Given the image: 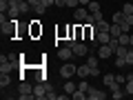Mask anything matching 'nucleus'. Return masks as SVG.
Here are the masks:
<instances>
[{
  "label": "nucleus",
  "mask_w": 133,
  "mask_h": 100,
  "mask_svg": "<svg viewBox=\"0 0 133 100\" xmlns=\"http://www.w3.org/2000/svg\"><path fill=\"white\" fill-rule=\"evenodd\" d=\"M20 58V56H18ZM18 58H9V56H2V62H0V73H9L16 65H18Z\"/></svg>",
  "instance_id": "obj_1"
},
{
  "label": "nucleus",
  "mask_w": 133,
  "mask_h": 100,
  "mask_svg": "<svg viewBox=\"0 0 133 100\" xmlns=\"http://www.w3.org/2000/svg\"><path fill=\"white\" fill-rule=\"evenodd\" d=\"M60 76L64 78V80H69L71 76H78V67L71 65V62H64V65L60 67Z\"/></svg>",
  "instance_id": "obj_2"
},
{
  "label": "nucleus",
  "mask_w": 133,
  "mask_h": 100,
  "mask_svg": "<svg viewBox=\"0 0 133 100\" xmlns=\"http://www.w3.org/2000/svg\"><path fill=\"white\" fill-rule=\"evenodd\" d=\"M22 14L20 11V0H9V9H7V16L9 18H18Z\"/></svg>",
  "instance_id": "obj_3"
},
{
  "label": "nucleus",
  "mask_w": 133,
  "mask_h": 100,
  "mask_svg": "<svg viewBox=\"0 0 133 100\" xmlns=\"http://www.w3.org/2000/svg\"><path fill=\"white\" fill-rule=\"evenodd\" d=\"M87 98L89 100H104L107 93L102 89H95V87H89V91H87Z\"/></svg>",
  "instance_id": "obj_4"
},
{
  "label": "nucleus",
  "mask_w": 133,
  "mask_h": 100,
  "mask_svg": "<svg viewBox=\"0 0 133 100\" xmlns=\"http://www.w3.org/2000/svg\"><path fill=\"white\" fill-rule=\"evenodd\" d=\"M33 96H36V100H44L47 98V85L44 82H38V85L33 87Z\"/></svg>",
  "instance_id": "obj_5"
},
{
  "label": "nucleus",
  "mask_w": 133,
  "mask_h": 100,
  "mask_svg": "<svg viewBox=\"0 0 133 100\" xmlns=\"http://www.w3.org/2000/svg\"><path fill=\"white\" fill-rule=\"evenodd\" d=\"M113 53H115V49L111 45H100L98 47V58H111Z\"/></svg>",
  "instance_id": "obj_6"
},
{
  "label": "nucleus",
  "mask_w": 133,
  "mask_h": 100,
  "mask_svg": "<svg viewBox=\"0 0 133 100\" xmlns=\"http://www.w3.org/2000/svg\"><path fill=\"white\" fill-rule=\"evenodd\" d=\"M89 14H91V11L87 9V7H76V14H73V16H76V20H80V22H84V20L89 18Z\"/></svg>",
  "instance_id": "obj_7"
},
{
  "label": "nucleus",
  "mask_w": 133,
  "mask_h": 100,
  "mask_svg": "<svg viewBox=\"0 0 133 100\" xmlns=\"http://www.w3.org/2000/svg\"><path fill=\"white\" fill-rule=\"evenodd\" d=\"M71 49H73V53H76V56H87V53H89V47H87V45H82V42H76Z\"/></svg>",
  "instance_id": "obj_8"
},
{
  "label": "nucleus",
  "mask_w": 133,
  "mask_h": 100,
  "mask_svg": "<svg viewBox=\"0 0 133 100\" xmlns=\"http://www.w3.org/2000/svg\"><path fill=\"white\" fill-rule=\"evenodd\" d=\"M76 53H73L71 47H62L60 51H58V58H62V60H69V58H73Z\"/></svg>",
  "instance_id": "obj_9"
},
{
  "label": "nucleus",
  "mask_w": 133,
  "mask_h": 100,
  "mask_svg": "<svg viewBox=\"0 0 133 100\" xmlns=\"http://www.w3.org/2000/svg\"><path fill=\"white\" fill-rule=\"evenodd\" d=\"M109 33L113 36V38H120V36H122L124 31H122V27H120L118 22H111V31H109Z\"/></svg>",
  "instance_id": "obj_10"
},
{
  "label": "nucleus",
  "mask_w": 133,
  "mask_h": 100,
  "mask_svg": "<svg viewBox=\"0 0 133 100\" xmlns=\"http://www.w3.org/2000/svg\"><path fill=\"white\" fill-rule=\"evenodd\" d=\"M78 76H80V78H89V76H91V67H89V65L78 67Z\"/></svg>",
  "instance_id": "obj_11"
},
{
  "label": "nucleus",
  "mask_w": 133,
  "mask_h": 100,
  "mask_svg": "<svg viewBox=\"0 0 133 100\" xmlns=\"http://www.w3.org/2000/svg\"><path fill=\"white\" fill-rule=\"evenodd\" d=\"M11 85V78H9V73H0V87L5 89V87H9Z\"/></svg>",
  "instance_id": "obj_12"
},
{
  "label": "nucleus",
  "mask_w": 133,
  "mask_h": 100,
  "mask_svg": "<svg viewBox=\"0 0 133 100\" xmlns=\"http://www.w3.org/2000/svg\"><path fill=\"white\" fill-rule=\"evenodd\" d=\"M71 98H73V100H84V98H87V91H82V89H76V91L71 93Z\"/></svg>",
  "instance_id": "obj_13"
},
{
  "label": "nucleus",
  "mask_w": 133,
  "mask_h": 100,
  "mask_svg": "<svg viewBox=\"0 0 133 100\" xmlns=\"http://www.w3.org/2000/svg\"><path fill=\"white\" fill-rule=\"evenodd\" d=\"M76 89H78V87H76V82H71V80H66V82H64V91H66L69 96H71Z\"/></svg>",
  "instance_id": "obj_14"
},
{
  "label": "nucleus",
  "mask_w": 133,
  "mask_h": 100,
  "mask_svg": "<svg viewBox=\"0 0 133 100\" xmlns=\"http://www.w3.org/2000/svg\"><path fill=\"white\" fill-rule=\"evenodd\" d=\"M98 24V31H111V24L107 22V20H100V22H95Z\"/></svg>",
  "instance_id": "obj_15"
},
{
  "label": "nucleus",
  "mask_w": 133,
  "mask_h": 100,
  "mask_svg": "<svg viewBox=\"0 0 133 100\" xmlns=\"http://www.w3.org/2000/svg\"><path fill=\"white\" fill-rule=\"evenodd\" d=\"M44 11H47V7H44L42 2H40V5H33V14H36V16H42Z\"/></svg>",
  "instance_id": "obj_16"
},
{
  "label": "nucleus",
  "mask_w": 133,
  "mask_h": 100,
  "mask_svg": "<svg viewBox=\"0 0 133 100\" xmlns=\"http://www.w3.org/2000/svg\"><path fill=\"white\" fill-rule=\"evenodd\" d=\"M124 91H127L129 96H133V78H129V80L124 82Z\"/></svg>",
  "instance_id": "obj_17"
},
{
  "label": "nucleus",
  "mask_w": 133,
  "mask_h": 100,
  "mask_svg": "<svg viewBox=\"0 0 133 100\" xmlns=\"http://www.w3.org/2000/svg\"><path fill=\"white\" fill-rule=\"evenodd\" d=\"M87 65H89V67H91V69H95V67H98V58H95V56H93V53H91V56H89V58H87Z\"/></svg>",
  "instance_id": "obj_18"
},
{
  "label": "nucleus",
  "mask_w": 133,
  "mask_h": 100,
  "mask_svg": "<svg viewBox=\"0 0 133 100\" xmlns=\"http://www.w3.org/2000/svg\"><path fill=\"white\" fill-rule=\"evenodd\" d=\"M87 9H89L91 14H93V11H100V2H95V0H91L89 5H87Z\"/></svg>",
  "instance_id": "obj_19"
},
{
  "label": "nucleus",
  "mask_w": 133,
  "mask_h": 100,
  "mask_svg": "<svg viewBox=\"0 0 133 100\" xmlns=\"http://www.w3.org/2000/svg\"><path fill=\"white\" fill-rule=\"evenodd\" d=\"M122 14H124V16H131V14H133V5H131V2H127V5L122 7Z\"/></svg>",
  "instance_id": "obj_20"
},
{
  "label": "nucleus",
  "mask_w": 133,
  "mask_h": 100,
  "mask_svg": "<svg viewBox=\"0 0 133 100\" xmlns=\"http://www.w3.org/2000/svg\"><path fill=\"white\" fill-rule=\"evenodd\" d=\"M118 42H120V45H127V47H129V33H122V36L118 38Z\"/></svg>",
  "instance_id": "obj_21"
},
{
  "label": "nucleus",
  "mask_w": 133,
  "mask_h": 100,
  "mask_svg": "<svg viewBox=\"0 0 133 100\" xmlns=\"http://www.w3.org/2000/svg\"><path fill=\"white\" fill-rule=\"evenodd\" d=\"M113 80H115V76H111V73H107V76L102 78V82H104L107 87H109V85H111V82H113Z\"/></svg>",
  "instance_id": "obj_22"
},
{
  "label": "nucleus",
  "mask_w": 133,
  "mask_h": 100,
  "mask_svg": "<svg viewBox=\"0 0 133 100\" xmlns=\"http://www.w3.org/2000/svg\"><path fill=\"white\" fill-rule=\"evenodd\" d=\"M124 60H127V65H133V47H129V53H127Z\"/></svg>",
  "instance_id": "obj_23"
},
{
  "label": "nucleus",
  "mask_w": 133,
  "mask_h": 100,
  "mask_svg": "<svg viewBox=\"0 0 133 100\" xmlns=\"http://www.w3.org/2000/svg\"><path fill=\"white\" fill-rule=\"evenodd\" d=\"M122 20H124V14H122V11H118V14H113V22H122Z\"/></svg>",
  "instance_id": "obj_24"
},
{
  "label": "nucleus",
  "mask_w": 133,
  "mask_h": 100,
  "mask_svg": "<svg viewBox=\"0 0 133 100\" xmlns=\"http://www.w3.org/2000/svg\"><path fill=\"white\" fill-rule=\"evenodd\" d=\"M78 89H82V91H89V82H87V78H82V82L78 85Z\"/></svg>",
  "instance_id": "obj_25"
},
{
  "label": "nucleus",
  "mask_w": 133,
  "mask_h": 100,
  "mask_svg": "<svg viewBox=\"0 0 133 100\" xmlns=\"http://www.w3.org/2000/svg\"><path fill=\"white\" fill-rule=\"evenodd\" d=\"M124 65H127V60H124L122 56H118V58H115V67H124Z\"/></svg>",
  "instance_id": "obj_26"
},
{
  "label": "nucleus",
  "mask_w": 133,
  "mask_h": 100,
  "mask_svg": "<svg viewBox=\"0 0 133 100\" xmlns=\"http://www.w3.org/2000/svg\"><path fill=\"white\" fill-rule=\"evenodd\" d=\"M47 98H49V100H56V98H58L56 89H49V91H47Z\"/></svg>",
  "instance_id": "obj_27"
},
{
  "label": "nucleus",
  "mask_w": 133,
  "mask_h": 100,
  "mask_svg": "<svg viewBox=\"0 0 133 100\" xmlns=\"http://www.w3.org/2000/svg\"><path fill=\"white\" fill-rule=\"evenodd\" d=\"M93 18L95 22H100V20H104V16H102V11H93Z\"/></svg>",
  "instance_id": "obj_28"
},
{
  "label": "nucleus",
  "mask_w": 133,
  "mask_h": 100,
  "mask_svg": "<svg viewBox=\"0 0 133 100\" xmlns=\"http://www.w3.org/2000/svg\"><path fill=\"white\" fill-rule=\"evenodd\" d=\"M115 80H118V82H120V85H124V82H127V80H129V78H127V76H122V73H118V76H115Z\"/></svg>",
  "instance_id": "obj_29"
},
{
  "label": "nucleus",
  "mask_w": 133,
  "mask_h": 100,
  "mask_svg": "<svg viewBox=\"0 0 133 100\" xmlns=\"http://www.w3.org/2000/svg\"><path fill=\"white\" fill-rule=\"evenodd\" d=\"M84 22H87V24H95V18H93V14H89V18H87Z\"/></svg>",
  "instance_id": "obj_30"
},
{
  "label": "nucleus",
  "mask_w": 133,
  "mask_h": 100,
  "mask_svg": "<svg viewBox=\"0 0 133 100\" xmlns=\"http://www.w3.org/2000/svg\"><path fill=\"white\" fill-rule=\"evenodd\" d=\"M56 7H66V0H56Z\"/></svg>",
  "instance_id": "obj_31"
},
{
  "label": "nucleus",
  "mask_w": 133,
  "mask_h": 100,
  "mask_svg": "<svg viewBox=\"0 0 133 100\" xmlns=\"http://www.w3.org/2000/svg\"><path fill=\"white\" fill-rule=\"evenodd\" d=\"M42 5H44V7H49V5H56V0H42Z\"/></svg>",
  "instance_id": "obj_32"
},
{
  "label": "nucleus",
  "mask_w": 133,
  "mask_h": 100,
  "mask_svg": "<svg viewBox=\"0 0 133 100\" xmlns=\"http://www.w3.org/2000/svg\"><path fill=\"white\" fill-rule=\"evenodd\" d=\"M27 2H29V5L33 7V5H40V2H42V0H27Z\"/></svg>",
  "instance_id": "obj_33"
},
{
  "label": "nucleus",
  "mask_w": 133,
  "mask_h": 100,
  "mask_svg": "<svg viewBox=\"0 0 133 100\" xmlns=\"http://www.w3.org/2000/svg\"><path fill=\"white\" fill-rule=\"evenodd\" d=\"M129 47H133V33H129Z\"/></svg>",
  "instance_id": "obj_34"
},
{
  "label": "nucleus",
  "mask_w": 133,
  "mask_h": 100,
  "mask_svg": "<svg viewBox=\"0 0 133 100\" xmlns=\"http://www.w3.org/2000/svg\"><path fill=\"white\" fill-rule=\"evenodd\" d=\"M89 2H91V0H80V5H84V7L89 5Z\"/></svg>",
  "instance_id": "obj_35"
}]
</instances>
